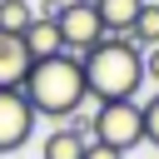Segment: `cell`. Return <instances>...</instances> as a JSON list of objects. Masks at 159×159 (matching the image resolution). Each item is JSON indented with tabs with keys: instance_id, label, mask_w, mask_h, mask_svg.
Instances as JSON below:
<instances>
[{
	"instance_id": "13",
	"label": "cell",
	"mask_w": 159,
	"mask_h": 159,
	"mask_svg": "<svg viewBox=\"0 0 159 159\" xmlns=\"http://www.w3.org/2000/svg\"><path fill=\"white\" fill-rule=\"evenodd\" d=\"M60 10H65V0H40L35 5V20H60Z\"/></svg>"
},
{
	"instance_id": "4",
	"label": "cell",
	"mask_w": 159,
	"mask_h": 159,
	"mask_svg": "<svg viewBox=\"0 0 159 159\" xmlns=\"http://www.w3.org/2000/svg\"><path fill=\"white\" fill-rule=\"evenodd\" d=\"M35 109H30V99L20 94V89H0V154H15V149H25L30 144V134H35Z\"/></svg>"
},
{
	"instance_id": "3",
	"label": "cell",
	"mask_w": 159,
	"mask_h": 159,
	"mask_svg": "<svg viewBox=\"0 0 159 159\" xmlns=\"http://www.w3.org/2000/svg\"><path fill=\"white\" fill-rule=\"evenodd\" d=\"M94 144L114 149V154H129L134 144H144V104L139 99H109V104H94V129H89Z\"/></svg>"
},
{
	"instance_id": "15",
	"label": "cell",
	"mask_w": 159,
	"mask_h": 159,
	"mask_svg": "<svg viewBox=\"0 0 159 159\" xmlns=\"http://www.w3.org/2000/svg\"><path fill=\"white\" fill-rule=\"evenodd\" d=\"M84 159H124V154H114V149H104V144L89 139V144H84Z\"/></svg>"
},
{
	"instance_id": "17",
	"label": "cell",
	"mask_w": 159,
	"mask_h": 159,
	"mask_svg": "<svg viewBox=\"0 0 159 159\" xmlns=\"http://www.w3.org/2000/svg\"><path fill=\"white\" fill-rule=\"evenodd\" d=\"M0 159H10V154H0Z\"/></svg>"
},
{
	"instance_id": "12",
	"label": "cell",
	"mask_w": 159,
	"mask_h": 159,
	"mask_svg": "<svg viewBox=\"0 0 159 159\" xmlns=\"http://www.w3.org/2000/svg\"><path fill=\"white\" fill-rule=\"evenodd\" d=\"M144 139L159 149V94H149V99H144Z\"/></svg>"
},
{
	"instance_id": "5",
	"label": "cell",
	"mask_w": 159,
	"mask_h": 159,
	"mask_svg": "<svg viewBox=\"0 0 159 159\" xmlns=\"http://www.w3.org/2000/svg\"><path fill=\"white\" fill-rule=\"evenodd\" d=\"M60 40H65V55H84V50H94L99 40H104V25H99V15H94V5H75V0H65V10H60Z\"/></svg>"
},
{
	"instance_id": "6",
	"label": "cell",
	"mask_w": 159,
	"mask_h": 159,
	"mask_svg": "<svg viewBox=\"0 0 159 159\" xmlns=\"http://www.w3.org/2000/svg\"><path fill=\"white\" fill-rule=\"evenodd\" d=\"M25 70H30V50H25V40L0 30V89H20Z\"/></svg>"
},
{
	"instance_id": "7",
	"label": "cell",
	"mask_w": 159,
	"mask_h": 159,
	"mask_svg": "<svg viewBox=\"0 0 159 159\" xmlns=\"http://www.w3.org/2000/svg\"><path fill=\"white\" fill-rule=\"evenodd\" d=\"M20 40H25L30 60H50V55H60V50H65V40H60V25H55V20H30V30H25Z\"/></svg>"
},
{
	"instance_id": "16",
	"label": "cell",
	"mask_w": 159,
	"mask_h": 159,
	"mask_svg": "<svg viewBox=\"0 0 159 159\" xmlns=\"http://www.w3.org/2000/svg\"><path fill=\"white\" fill-rule=\"evenodd\" d=\"M75 5H94V0H75Z\"/></svg>"
},
{
	"instance_id": "9",
	"label": "cell",
	"mask_w": 159,
	"mask_h": 159,
	"mask_svg": "<svg viewBox=\"0 0 159 159\" xmlns=\"http://www.w3.org/2000/svg\"><path fill=\"white\" fill-rule=\"evenodd\" d=\"M84 134H75L70 124H60V129H50L45 134V144H40V159H84Z\"/></svg>"
},
{
	"instance_id": "1",
	"label": "cell",
	"mask_w": 159,
	"mask_h": 159,
	"mask_svg": "<svg viewBox=\"0 0 159 159\" xmlns=\"http://www.w3.org/2000/svg\"><path fill=\"white\" fill-rule=\"evenodd\" d=\"M20 94L30 99V109L40 119H70L89 104V89H84V70H80V55H50V60H30L25 80H20Z\"/></svg>"
},
{
	"instance_id": "8",
	"label": "cell",
	"mask_w": 159,
	"mask_h": 159,
	"mask_svg": "<svg viewBox=\"0 0 159 159\" xmlns=\"http://www.w3.org/2000/svg\"><path fill=\"white\" fill-rule=\"evenodd\" d=\"M139 5H144V0H94V15H99V25H104V35H129Z\"/></svg>"
},
{
	"instance_id": "2",
	"label": "cell",
	"mask_w": 159,
	"mask_h": 159,
	"mask_svg": "<svg viewBox=\"0 0 159 159\" xmlns=\"http://www.w3.org/2000/svg\"><path fill=\"white\" fill-rule=\"evenodd\" d=\"M80 70H84V89L94 104L134 99L144 84V55L129 45V35H104L94 50L80 55Z\"/></svg>"
},
{
	"instance_id": "10",
	"label": "cell",
	"mask_w": 159,
	"mask_h": 159,
	"mask_svg": "<svg viewBox=\"0 0 159 159\" xmlns=\"http://www.w3.org/2000/svg\"><path fill=\"white\" fill-rule=\"evenodd\" d=\"M129 45H134L139 55L159 45V0H144V5H139L134 25H129Z\"/></svg>"
},
{
	"instance_id": "11",
	"label": "cell",
	"mask_w": 159,
	"mask_h": 159,
	"mask_svg": "<svg viewBox=\"0 0 159 159\" xmlns=\"http://www.w3.org/2000/svg\"><path fill=\"white\" fill-rule=\"evenodd\" d=\"M35 20V5L30 0H0V30L5 35H25Z\"/></svg>"
},
{
	"instance_id": "14",
	"label": "cell",
	"mask_w": 159,
	"mask_h": 159,
	"mask_svg": "<svg viewBox=\"0 0 159 159\" xmlns=\"http://www.w3.org/2000/svg\"><path fill=\"white\" fill-rule=\"evenodd\" d=\"M144 80H154V84H159V45H154V50H144Z\"/></svg>"
}]
</instances>
